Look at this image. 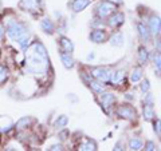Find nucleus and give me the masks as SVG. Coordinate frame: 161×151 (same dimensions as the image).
<instances>
[{
  "label": "nucleus",
  "instance_id": "nucleus-25",
  "mask_svg": "<svg viewBox=\"0 0 161 151\" xmlns=\"http://www.w3.org/2000/svg\"><path fill=\"white\" fill-rule=\"evenodd\" d=\"M129 148L130 150H141L142 148V140L138 139V138H132L129 140Z\"/></svg>",
  "mask_w": 161,
  "mask_h": 151
},
{
  "label": "nucleus",
  "instance_id": "nucleus-18",
  "mask_svg": "<svg viewBox=\"0 0 161 151\" xmlns=\"http://www.w3.org/2000/svg\"><path fill=\"white\" fill-rule=\"evenodd\" d=\"M124 43H125V38H124V35L121 32L114 34L113 36L110 38V44H112L113 47H122Z\"/></svg>",
  "mask_w": 161,
  "mask_h": 151
},
{
  "label": "nucleus",
  "instance_id": "nucleus-15",
  "mask_svg": "<svg viewBox=\"0 0 161 151\" xmlns=\"http://www.w3.org/2000/svg\"><path fill=\"white\" fill-rule=\"evenodd\" d=\"M40 27H42L43 31L46 32V34H48V35L54 34V31H55V24H54L53 20L48 19V18L42 20V23H40Z\"/></svg>",
  "mask_w": 161,
  "mask_h": 151
},
{
  "label": "nucleus",
  "instance_id": "nucleus-39",
  "mask_svg": "<svg viewBox=\"0 0 161 151\" xmlns=\"http://www.w3.org/2000/svg\"><path fill=\"white\" fill-rule=\"evenodd\" d=\"M0 9H2V2H0Z\"/></svg>",
  "mask_w": 161,
  "mask_h": 151
},
{
  "label": "nucleus",
  "instance_id": "nucleus-10",
  "mask_svg": "<svg viewBox=\"0 0 161 151\" xmlns=\"http://www.w3.org/2000/svg\"><path fill=\"white\" fill-rule=\"evenodd\" d=\"M124 22H125V15L122 12H114L113 15H110V16H109L108 24L112 28H115V27L122 26Z\"/></svg>",
  "mask_w": 161,
  "mask_h": 151
},
{
  "label": "nucleus",
  "instance_id": "nucleus-22",
  "mask_svg": "<svg viewBox=\"0 0 161 151\" xmlns=\"http://www.w3.org/2000/svg\"><path fill=\"white\" fill-rule=\"evenodd\" d=\"M142 68L141 67H134L132 74H130V82L132 83H137L141 80V78H142Z\"/></svg>",
  "mask_w": 161,
  "mask_h": 151
},
{
  "label": "nucleus",
  "instance_id": "nucleus-20",
  "mask_svg": "<svg viewBox=\"0 0 161 151\" xmlns=\"http://www.w3.org/2000/svg\"><path fill=\"white\" fill-rule=\"evenodd\" d=\"M125 72L124 70H118V71H115V72H112V76H110V80L109 82L112 83V84H117L119 83L121 80H124L125 79Z\"/></svg>",
  "mask_w": 161,
  "mask_h": 151
},
{
  "label": "nucleus",
  "instance_id": "nucleus-35",
  "mask_svg": "<svg viewBox=\"0 0 161 151\" xmlns=\"http://www.w3.org/2000/svg\"><path fill=\"white\" fill-rule=\"evenodd\" d=\"M59 137H60V139H62V140H66L67 138V131H66V130H64V131L63 133H59Z\"/></svg>",
  "mask_w": 161,
  "mask_h": 151
},
{
  "label": "nucleus",
  "instance_id": "nucleus-16",
  "mask_svg": "<svg viewBox=\"0 0 161 151\" xmlns=\"http://www.w3.org/2000/svg\"><path fill=\"white\" fill-rule=\"evenodd\" d=\"M60 60H62V63H63V66L66 67V68H73L74 67V59L71 56V54H67V52H60Z\"/></svg>",
  "mask_w": 161,
  "mask_h": 151
},
{
  "label": "nucleus",
  "instance_id": "nucleus-9",
  "mask_svg": "<svg viewBox=\"0 0 161 151\" xmlns=\"http://www.w3.org/2000/svg\"><path fill=\"white\" fill-rule=\"evenodd\" d=\"M89 39L92 40L93 43L99 44V43H103L108 40V34H106V31H103V29H93L89 35Z\"/></svg>",
  "mask_w": 161,
  "mask_h": 151
},
{
  "label": "nucleus",
  "instance_id": "nucleus-31",
  "mask_svg": "<svg viewBox=\"0 0 161 151\" xmlns=\"http://www.w3.org/2000/svg\"><path fill=\"white\" fill-rule=\"evenodd\" d=\"M145 150H148V151L156 150V144L152 142V140H149V142H147V144H145Z\"/></svg>",
  "mask_w": 161,
  "mask_h": 151
},
{
  "label": "nucleus",
  "instance_id": "nucleus-19",
  "mask_svg": "<svg viewBox=\"0 0 161 151\" xmlns=\"http://www.w3.org/2000/svg\"><path fill=\"white\" fill-rule=\"evenodd\" d=\"M149 60V52L148 49L145 48V46H141L138 48V62L141 66H144V64H147Z\"/></svg>",
  "mask_w": 161,
  "mask_h": 151
},
{
  "label": "nucleus",
  "instance_id": "nucleus-17",
  "mask_svg": "<svg viewBox=\"0 0 161 151\" xmlns=\"http://www.w3.org/2000/svg\"><path fill=\"white\" fill-rule=\"evenodd\" d=\"M142 114H144V118H145V120H152V119H154V110H153V103H145L144 104V111H142Z\"/></svg>",
  "mask_w": 161,
  "mask_h": 151
},
{
  "label": "nucleus",
  "instance_id": "nucleus-32",
  "mask_svg": "<svg viewBox=\"0 0 161 151\" xmlns=\"http://www.w3.org/2000/svg\"><path fill=\"white\" fill-rule=\"evenodd\" d=\"M48 150H51V151L63 150V146H62V144H53V146H50V148H48Z\"/></svg>",
  "mask_w": 161,
  "mask_h": 151
},
{
  "label": "nucleus",
  "instance_id": "nucleus-23",
  "mask_svg": "<svg viewBox=\"0 0 161 151\" xmlns=\"http://www.w3.org/2000/svg\"><path fill=\"white\" fill-rule=\"evenodd\" d=\"M79 150H83V151H92L93 150L94 151V150H97V143L92 139H87L85 143L79 144Z\"/></svg>",
  "mask_w": 161,
  "mask_h": 151
},
{
  "label": "nucleus",
  "instance_id": "nucleus-11",
  "mask_svg": "<svg viewBox=\"0 0 161 151\" xmlns=\"http://www.w3.org/2000/svg\"><path fill=\"white\" fill-rule=\"evenodd\" d=\"M90 3H92V0H73L71 4H70V7H71L73 12L78 13V12H82Z\"/></svg>",
  "mask_w": 161,
  "mask_h": 151
},
{
  "label": "nucleus",
  "instance_id": "nucleus-21",
  "mask_svg": "<svg viewBox=\"0 0 161 151\" xmlns=\"http://www.w3.org/2000/svg\"><path fill=\"white\" fill-rule=\"evenodd\" d=\"M89 86L94 90L95 92H98V94H102L105 91V88H106L102 82H99V80H93V79L89 80Z\"/></svg>",
  "mask_w": 161,
  "mask_h": 151
},
{
  "label": "nucleus",
  "instance_id": "nucleus-7",
  "mask_svg": "<svg viewBox=\"0 0 161 151\" xmlns=\"http://www.w3.org/2000/svg\"><path fill=\"white\" fill-rule=\"evenodd\" d=\"M148 27L150 29V32H152V35L158 36L161 34V19H160V16L153 13L148 20Z\"/></svg>",
  "mask_w": 161,
  "mask_h": 151
},
{
  "label": "nucleus",
  "instance_id": "nucleus-26",
  "mask_svg": "<svg viewBox=\"0 0 161 151\" xmlns=\"http://www.w3.org/2000/svg\"><path fill=\"white\" fill-rule=\"evenodd\" d=\"M69 123V118L66 115H60V117L57 119V122H55V127L57 128H64Z\"/></svg>",
  "mask_w": 161,
  "mask_h": 151
},
{
  "label": "nucleus",
  "instance_id": "nucleus-29",
  "mask_svg": "<svg viewBox=\"0 0 161 151\" xmlns=\"http://www.w3.org/2000/svg\"><path fill=\"white\" fill-rule=\"evenodd\" d=\"M140 88H141V91H142L144 94H145V92H148L149 90H150V83H149V80H148V79L142 80V82H141Z\"/></svg>",
  "mask_w": 161,
  "mask_h": 151
},
{
  "label": "nucleus",
  "instance_id": "nucleus-4",
  "mask_svg": "<svg viewBox=\"0 0 161 151\" xmlns=\"http://www.w3.org/2000/svg\"><path fill=\"white\" fill-rule=\"evenodd\" d=\"M43 7L42 0H20L19 2V8L27 12H39L40 8Z\"/></svg>",
  "mask_w": 161,
  "mask_h": 151
},
{
  "label": "nucleus",
  "instance_id": "nucleus-34",
  "mask_svg": "<svg viewBox=\"0 0 161 151\" xmlns=\"http://www.w3.org/2000/svg\"><path fill=\"white\" fill-rule=\"evenodd\" d=\"M156 51H158V52H161V38L156 42Z\"/></svg>",
  "mask_w": 161,
  "mask_h": 151
},
{
  "label": "nucleus",
  "instance_id": "nucleus-38",
  "mask_svg": "<svg viewBox=\"0 0 161 151\" xmlns=\"http://www.w3.org/2000/svg\"><path fill=\"white\" fill-rule=\"evenodd\" d=\"M90 59H94V54H90L87 56V60H90Z\"/></svg>",
  "mask_w": 161,
  "mask_h": 151
},
{
  "label": "nucleus",
  "instance_id": "nucleus-2",
  "mask_svg": "<svg viewBox=\"0 0 161 151\" xmlns=\"http://www.w3.org/2000/svg\"><path fill=\"white\" fill-rule=\"evenodd\" d=\"M6 31L9 39L16 42L20 46V48L27 49L30 44V32L23 23L18 22V20H9V22H7Z\"/></svg>",
  "mask_w": 161,
  "mask_h": 151
},
{
  "label": "nucleus",
  "instance_id": "nucleus-13",
  "mask_svg": "<svg viewBox=\"0 0 161 151\" xmlns=\"http://www.w3.org/2000/svg\"><path fill=\"white\" fill-rule=\"evenodd\" d=\"M14 127V120L9 117H0V133H8Z\"/></svg>",
  "mask_w": 161,
  "mask_h": 151
},
{
  "label": "nucleus",
  "instance_id": "nucleus-1",
  "mask_svg": "<svg viewBox=\"0 0 161 151\" xmlns=\"http://www.w3.org/2000/svg\"><path fill=\"white\" fill-rule=\"evenodd\" d=\"M48 55L40 42H34L26 49V71L32 75H44L48 70Z\"/></svg>",
  "mask_w": 161,
  "mask_h": 151
},
{
  "label": "nucleus",
  "instance_id": "nucleus-30",
  "mask_svg": "<svg viewBox=\"0 0 161 151\" xmlns=\"http://www.w3.org/2000/svg\"><path fill=\"white\" fill-rule=\"evenodd\" d=\"M153 130L156 134H161V120L160 119H154V123H153Z\"/></svg>",
  "mask_w": 161,
  "mask_h": 151
},
{
  "label": "nucleus",
  "instance_id": "nucleus-36",
  "mask_svg": "<svg viewBox=\"0 0 161 151\" xmlns=\"http://www.w3.org/2000/svg\"><path fill=\"white\" fill-rule=\"evenodd\" d=\"M124 147H125V146H122V144H121V142H118L117 144L114 146V150H124Z\"/></svg>",
  "mask_w": 161,
  "mask_h": 151
},
{
  "label": "nucleus",
  "instance_id": "nucleus-27",
  "mask_svg": "<svg viewBox=\"0 0 161 151\" xmlns=\"http://www.w3.org/2000/svg\"><path fill=\"white\" fill-rule=\"evenodd\" d=\"M9 76V71L8 68H6L4 66H0V86H3L6 83V80L8 79Z\"/></svg>",
  "mask_w": 161,
  "mask_h": 151
},
{
  "label": "nucleus",
  "instance_id": "nucleus-33",
  "mask_svg": "<svg viewBox=\"0 0 161 151\" xmlns=\"http://www.w3.org/2000/svg\"><path fill=\"white\" fill-rule=\"evenodd\" d=\"M6 35V27L3 26V23H0V39Z\"/></svg>",
  "mask_w": 161,
  "mask_h": 151
},
{
  "label": "nucleus",
  "instance_id": "nucleus-24",
  "mask_svg": "<svg viewBox=\"0 0 161 151\" xmlns=\"http://www.w3.org/2000/svg\"><path fill=\"white\" fill-rule=\"evenodd\" d=\"M152 60H153V63H154L156 71L158 72V75H161V52L156 51V52L153 54V58H152Z\"/></svg>",
  "mask_w": 161,
  "mask_h": 151
},
{
  "label": "nucleus",
  "instance_id": "nucleus-14",
  "mask_svg": "<svg viewBox=\"0 0 161 151\" xmlns=\"http://www.w3.org/2000/svg\"><path fill=\"white\" fill-rule=\"evenodd\" d=\"M114 100H115V96L113 94H110V92H102L101 94V104L103 106V108L108 111V108L114 103Z\"/></svg>",
  "mask_w": 161,
  "mask_h": 151
},
{
  "label": "nucleus",
  "instance_id": "nucleus-8",
  "mask_svg": "<svg viewBox=\"0 0 161 151\" xmlns=\"http://www.w3.org/2000/svg\"><path fill=\"white\" fill-rule=\"evenodd\" d=\"M137 31H138V36L140 39L142 40L144 43H149L150 42V38H152V32H150L149 27L147 26L145 23H137Z\"/></svg>",
  "mask_w": 161,
  "mask_h": 151
},
{
  "label": "nucleus",
  "instance_id": "nucleus-6",
  "mask_svg": "<svg viewBox=\"0 0 161 151\" xmlns=\"http://www.w3.org/2000/svg\"><path fill=\"white\" fill-rule=\"evenodd\" d=\"M117 115L119 118H124V119H136L137 118V111L129 104H122L117 108Z\"/></svg>",
  "mask_w": 161,
  "mask_h": 151
},
{
  "label": "nucleus",
  "instance_id": "nucleus-12",
  "mask_svg": "<svg viewBox=\"0 0 161 151\" xmlns=\"http://www.w3.org/2000/svg\"><path fill=\"white\" fill-rule=\"evenodd\" d=\"M59 46H60V49H62L63 52H67V54L74 52V44H73L71 40H70L69 38H66V36L59 38Z\"/></svg>",
  "mask_w": 161,
  "mask_h": 151
},
{
  "label": "nucleus",
  "instance_id": "nucleus-37",
  "mask_svg": "<svg viewBox=\"0 0 161 151\" xmlns=\"http://www.w3.org/2000/svg\"><path fill=\"white\" fill-rule=\"evenodd\" d=\"M109 2H112V3H114V4H122L124 0H109Z\"/></svg>",
  "mask_w": 161,
  "mask_h": 151
},
{
  "label": "nucleus",
  "instance_id": "nucleus-3",
  "mask_svg": "<svg viewBox=\"0 0 161 151\" xmlns=\"http://www.w3.org/2000/svg\"><path fill=\"white\" fill-rule=\"evenodd\" d=\"M115 6L117 4L109 2V0H102V2L98 3L97 8H95V13L99 19H106L115 12Z\"/></svg>",
  "mask_w": 161,
  "mask_h": 151
},
{
  "label": "nucleus",
  "instance_id": "nucleus-5",
  "mask_svg": "<svg viewBox=\"0 0 161 151\" xmlns=\"http://www.w3.org/2000/svg\"><path fill=\"white\" fill-rule=\"evenodd\" d=\"M92 76H94L99 82L106 83L110 80V76H112V70L108 67H94L92 70Z\"/></svg>",
  "mask_w": 161,
  "mask_h": 151
},
{
  "label": "nucleus",
  "instance_id": "nucleus-28",
  "mask_svg": "<svg viewBox=\"0 0 161 151\" xmlns=\"http://www.w3.org/2000/svg\"><path fill=\"white\" fill-rule=\"evenodd\" d=\"M30 123H31V118H28V117H24L19 120V122L16 123V127L19 130H22V128H26L27 126H30Z\"/></svg>",
  "mask_w": 161,
  "mask_h": 151
}]
</instances>
